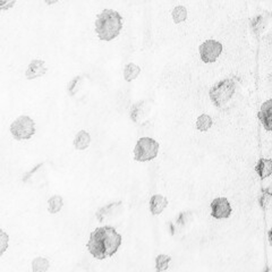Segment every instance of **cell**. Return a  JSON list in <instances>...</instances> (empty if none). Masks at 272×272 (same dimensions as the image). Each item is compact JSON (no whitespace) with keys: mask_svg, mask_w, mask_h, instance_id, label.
<instances>
[{"mask_svg":"<svg viewBox=\"0 0 272 272\" xmlns=\"http://www.w3.org/2000/svg\"><path fill=\"white\" fill-rule=\"evenodd\" d=\"M122 245V235L116 229L110 226L96 228L91 232L88 242V250L93 258L98 260H104L108 256L116 254Z\"/></svg>","mask_w":272,"mask_h":272,"instance_id":"6da1fadb","label":"cell"},{"mask_svg":"<svg viewBox=\"0 0 272 272\" xmlns=\"http://www.w3.org/2000/svg\"><path fill=\"white\" fill-rule=\"evenodd\" d=\"M122 28V18L118 12L102 10L96 17V32L102 41H112L119 36Z\"/></svg>","mask_w":272,"mask_h":272,"instance_id":"7a4b0ae2","label":"cell"},{"mask_svg":"<svg viewBox=\"0 0 272 272\" xmlns=\"http://www.w3.org/2000/svg\"><path fill=\"white\" fill-rule=\"evenodd\" d=\"M236 93V82L232 78H224L210 88L209 96L216 108L224 109Z\"/></svg>","mask_w":272,"mask_h":272,"instance_id":"3957f363","label":"cell"},{"mask_svg":"<svg viewBox=\"0 0 272 272\" xmlns=\"http://www.w3.org/2000/svg\"><path fill=\"white\" fill-rule=\"evenodd\" d=\"M159 143L152 138L143 136L136 142L134 148V159L138 162L151 161L158 156Z\"/></svg>","mask_w":272,"mask_h":272,"instance_id":"277c9868","label":"cell"},{"mask_svg":"<svg viewBox=\"0 0 272 272\" xmlns=\"http://www.w3.org/2000/svg\"><path fill=\"white\" fill-rule=\"evenodd\" d=\"M10 133L18 141L28 140L36 134V124L31 117L20 116L10 125Z\"/></svg>","mask_w":272,"mask_h":272,"instance_id":"5b68a950","label":"cell"},{"mask_svg":"<svg viewBox=\"0 0 272 272\" xmlns=\"http://www.w3.org/2000/svg\"><path fill=\"white\" fill-rule=\"evenodd\" d=\"M200 57L206 64L214 62L222 52V44L216 40H206L200 46Z\"/></svg>","mask_w":272,"mask_h":272,"instance_id":"8992f818","label":"cell"},{"mask_svg":"<svg viewBox=\"0 0 272 272\" xmlns=\"http://www.w3.org/2000/svg\"><path fill=\"white\" fill-rule=\"evenodd\" d=\"M122 210H124V206H122V201L112 202L107 206L99 208L96 212V220L100 221V222H104L109 219L116 218L117 216H120Z\"/></svg>","mask_w":272,"mask_h":272,"instance_id":"52a82bcc","label":"cell"},{"mask_svg":"<svg viewBox=\"0 0 272 272\" xmlns=\"http://www.w3.org/2000/svg\"><path fill=\"white\" fill-rule=\"evenodd\" d=\"M232 206L226 198H216L211 203V216L214 219H227L232 214Z\"/></svg>","mask_w":272,"mask_h":272,"instance_id":"ba28073f","label":"cell"},{"mask_svg":"<svg viewBox=\"0 0 272 272\" xmlns=\"http://www.w3.org/2000/svg\"><path fill=\"white\" fill-rule=\"evenodd\" d=\"M148 112H150V102L148 100H141L133 104V107L130 108V116L132 120L140 124V122H144V119L148 117Z\"/></svg>","mask_w":272,"mask_h":272,"instance_id":"9c48e42d","label":"cell"},{"mask_svg":"<svg viewBox=\"0 0 272 272\" xmlns=\"http://www.w3.org/2000/svg\"><path fill=\"white\" fill-rule=\"evenodd\" d=\"M46 66L44 60H40V59H33V60L30 62L26 72H25V78L28 80H36L42 76L46 75Z\"/></svg>","mask_w":272,"mask_h":272,"instance_id":"30bf717a","label":"cell"},{"mask_svg":"<svg viewBox=\"0 0 272 272\" xmlns=\"http://www.w3.org/2000/svg\"><path fill=\"white\" fill-rule=\"evenodd\" d=\"M258 117L260 119L263 127H264V130L272 132V99L263 102L260 112L258 114Z\"/></svg>","mask_w":272,"mask_h":272,"instance_id":"8fae6325","label":"cell"},{"mask_svg":"<svg viewBox=\"0 0 272 272\" xmlns=\"http://www.w3.org/2000/svg\"><path fill=\"white\" fill-rule=\"evenodd\" d=\"M88 75H78L76 76L75 78H73L68 84L67 86V91L68 94L72 98H76L80 92L84 91L88 86Z\"/></svg>","mask_w":272,"mask_h":272,"instance_id":"7c38bea8","label":"cell"},{"mask_svg":"<svg viewBox=\"0 0 272 272\" xmlns=\"http://www.w3.org/2000/svg\"><path fill=\"white\" fill-rule=\"evenodd\" d=\"M168 206V200L164 195L156 194L150 200V211L153 216H159Z\"/></svg>","mask_w":272,"mask_h":272,"instance_id":"4fadbf2b","label":"cell"},{"mask_svg":"<svg viewBox=\"0 0 272 272\" xmlns=\"http://www.w3.org/2000/svg\"><path fill=\"white\" fill-rule=\"evenodd\" d=\"M255 172L260 176L261 180L269 177L272 174V160L270 159H260L255 164Z\"/></svg>","mask_w":272,"mask_h":272,"instance_id":"5bb4252c","label":"cell"},{"mask_svg":"<svg viewBox=\"0 0 272 272\" xmlns=\"http://www.w3.org/2000/svg\"><path fill=\"white\" fill-rule=\"evenodd\" d=\"M91 143V135L85 130H80L74 138V148L76 150H85Z\"/></svg>","mask_w":272,"mask_h":272,"instance_id":"9a60e30c","label":"cell"},{"mask_svg":"<svg viewBox=\"0 0 272 272\" xmlns=\"http://www.w3.org/2000/svg\"><path fill=\"white\" fill-rule=\"evenodd\" d=\"M140 73H141V68H140V66H138L134 62L127 64L124 68V78L127 82H132V80H134L138 78Z\"/></svg>","mask_w":272,"mask_h":272,"instance_id":"2e32d148","label":"cell"},{"mask_svg":"<svg viewBox=\"0 0 272 272\" xmlns=\"http://www.w3.org/2000/svg\"><path fill=\"white\" fill-rule=\"evenodd\" d=\"M64 206V198L60 195H54L48 200V211L50 214H58Z\"/></svg>","mask_w":272,"mask_h":272,"instance_id":"e0dca14e","label":"cell"},{"mask_svg":"<svg viewBox=\"0 0 272 272\" xmlns=\"http://www.w3.org/2000/svg\"><path fill=\"white\" fill-rule=\"evenodd\" d=\"M212 126V118L209 114H203L198 118L196 120V128L200 132H206L211 128Z\"/></svg>","mask_w":272,"mask_h":272,"instance_id":"ac0fdd59","label":"cell"},{"mask_svg":"<svg viewBox=\"0 0 272 272\" xmlns=\"http://www.w3.org/2000/svg\"><path fill=\"white\" fill-rule=\"evenodd\" d=\"M50 268V263L46 258H36L32 261V270L34 272H44Z\"/></svg>","mask_w":272,"mask_h":272,"instance_id":"d6986e66","label":"cell"},{"mask_svg":"<svg viewBox=\"0 0 272 272\" xmlns=\"http://www.w3.org/2000/svg\"><path fill=\"white\" fill-rule=\"evenodd\" d=\"M172 20L175 24H180L187 18V10L184 6H177L172 10Z\"/></svg>","mask_w":272,"mask_h":272,"instance_id":"ffe728a7","label":"cell"},{"mask_svg":"<svg viewBox=\"0 0 272 272\" xmlns=\"http://www.w3.org/2000/svg\"><path fill=\"white\" fill-rule=\"evenodd\" d=\"M170 260H172V258H170L169 255L159 254L158 256L156 258V270L158 272L167 270L168 266H169Z\"/></svg>","mask_w":272,"mask_h":272,"instance_id":"44dd1931","label":"cell"},{"mask_svg":"<svg viewBox=\"0 0 272 272\" xmlns=\"http://www.w3.org/2000/svg\"><path fill=\"white\" fill-rule=\"evenodd\" d=\"M258 203H260V206L263 209L269 208L270 204L272 203V190L270 188L262 190L260 198H258Z\"/></svg>","mask_w":272,"mask_h":272,"instance_id":"7402d4cb","label":"cell"},{"mask_svg":"<svg viewBox=\"0 0 272 272\" xmlns=\"http://www.w3.org/2000/svg\"><path fill=\"white\" fill-rule=\"evenodd\" d=\"M264 17L263 16H258V17H255V18L252 20V30H253V32L255 34H260L262 31H263V28H264Z\"/></svg>","mask_w":272,"mask_h":272,"instance_id":"603a6c76","label":"cell"},{"mask_svg":"<svg viewBox=\"0 0 272 272\" xmlns=\"http://www.w3.org/2000/svg\"><path fill=\"white\" fill-rule=\"evenodd\" d=\"M8 244H10V236L5 232L2 230L0 232V255L5 253V250L8 248Z\"/></svg>","mask_w":272,"mask_h":272,"instance_id":"cb8c5ba5","label":"cell"},{"mask_svg":"<svg viewBox=\"0 0 272 272\" xmlns=\"http://www.w3.org/2000/svg\"><path fill=\"white\" fill-rule=\"evenodd\" d=\"M2 5V10H8V8H10L12 6L15 5V2H4L0 4Z\"/></svg>","mask_w":272,"mask_h":272,"instance_id":"d4e9b609","label":"cell"},{"mask_svg":"<svg viewBox=\"0 0 272 272\" xmlns=\"http://www.w3.org/2000/svg\"><path fill=\"white\" fill-rule=\"evenodd\" d=\"M268 237H269V243L270 245H272V228L269 230V232H268Z\"/></svg>","mask_w":272,"mask_h":272,"instance_id":"484cf974","label":"cell"}]
</instances>
